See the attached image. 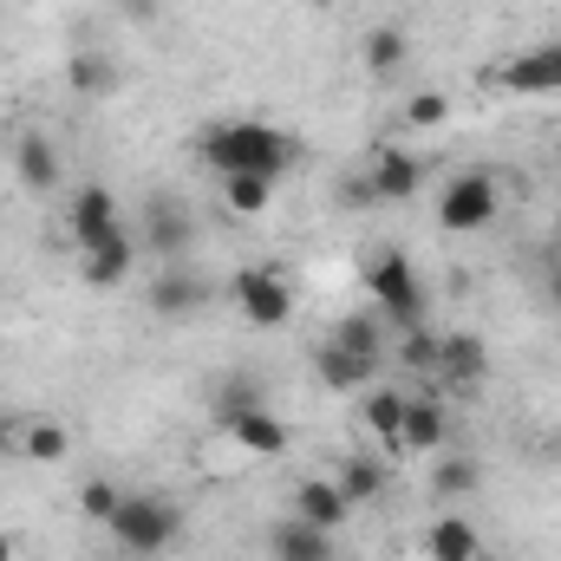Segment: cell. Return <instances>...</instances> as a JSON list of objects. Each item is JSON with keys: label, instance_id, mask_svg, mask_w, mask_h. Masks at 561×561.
Returning <instances> with one entry per match:
<instances>
[{"label": "cell", "instance_id": "6da1fadb", "mask_svg": "<svg viewBox=\"0 0 561 561\" xmlns=\"http://www.w3.org/2000/svg\"><path fill=\"white\" fill-rule=\"evenodd\" d=\"M196 157L216 176H275L280 183L300 163V144L287 138L280 125H262V118H216V125H203Z\"/></svg>", "mask_w": 561, "mask_h": 561}, {"label": "cell", "instance_id": "7a4b0ae2", "mask_svg": "<svg viewBox=\"0 0 561 561\" xmlns=\"http://www.w3.org/2000/svg\"><path fill=\"white\" fill-rule=\"evenodd\" d=\"M112 542L125 549V556H163V549H176V536H183V510L176 503H163V496H150V490H125V503L112 510Z\"/></svg>", "mask_w": 561, "mask_h": 561}, {"label": "cell", "instance_id": "3957f363", "mask_svg": "<svg viewBox=\"0 0 561 561\" xmlns=\"http://www.w3.org/2000/svg\"><path fill=\"white\" fill-rule=\"evenodd\" d=\"M366 294H373V307H379L386 327H399V333L405 327H424V280H419L405 249H379L366 262Z\"/></svg>", "mask_w": 561, "mask_h": 561}, {"label": "cell", "instance_id": "277c9868", "mask_svg": "<svg viewBox=\"0 0 561 561\" xmlns=\"http://www.w3.org/2000/svg\"><path fill=\"white\" fill-rule=\"evenodd\" d=\"M496 209H503L496 176H490V170H463V176H450L444 196H437V229H444V236H470V229H490Z\"/></svg>", "mask_w": 561, "mask_h": 561}, {"label": "cell", "instance_id": "5b68a950", "mask_svg": "<svg viewBox=\"0 0 561 561\" xmlns=\"http://www.w3.org/2000/svg\"><path fill=\"white\" fill-rule=\"evenodd\" d=\"M229 300H236V313H242L249 327H287V320H294V287H287V275L268 268V262L236 268V275H229Z\"/></svg>", "mask_w": 561, "mask_h": 561}, {"label": "cell", "instance_id": "8992f818", "mask_svg": "<svg viewBox=\"0 0 561 561\" xmlns=\"http://www.w3.org/2000/svg\"><path fill=\"white\" fill-rule=\"evenodd\" d=\"M483 79H496V85L516 92V99H556L561 92V39L523 46V53L503 59V66H483Z\"/></svg>", "mask_w": 561, "mask_h": 561}, {"label": "cell", "instance_id": "52a82bcc", "mask_svg": "<svg viewBox=\"0 0 561 561\" xmlns=\"http://www.w3.org/2000/svg\"><path fill=\"white\" fill-rule=\"evenodd\" d=\"M66 236H72V249H79V255H85V249H99V242H112V236H125L118 196H112L105 183L72 190V203H66Z\"/></svg>", "mask_w": 561, "mask_h": 561}, {"label": "cell", "instance_id": "ba28073f", "mask_svg": "<svg viewBox=\"0 0 561 561\" xmlns=\"http://www.w3.org/2000/svg\"><path fill=\"white\" fill-rule=\"evenodd\" d=\"M490 379V346L477 333H437V366H431V386L437 392H477Z\"/></svg>", "mask_w": 561, "mask_h": 561}, {"label": "cell", "instance_id": "9c48e42d", "mask_svg": "<svg viewBox=\"0 0 561 561\" xmlns=\"http://www.w3.org/2000/svg\"><path fill=\"white\" fill-rule=\"evenodd\" d=\"M222 437H229L236 450H249V457H280V450L294 444V431H287V419H280V412H268V405L229 412V419H222Z\"/></svg>", "mask_w": 561, "mask_h": 561}, {"label": "cell", "instance_id": "30bf717a", "mask_svg": "<svg viewBox=\"0 0 561 561\" xmlns=\"http://www.w3.org/2000/svg\"><path fill=\"white\" fill-rule=\"evenodd\" d=\"M424 561H490L483 549V529L470 523V516H457V510H444V516H431L424 523Z\"/></svg>", "mask_w": 561, "mask_h": 561}, {"label": "cell", "instance_id": "8fae6325", "mask_svg": "<svg viewBox=\"0 0 561 561\" xmlns=\"http://www.w3.org/2000/svg\"><path fill=\"white\" fill-rule=\"evenodd\" d=\"M419 183H424V163L412 157V150H399V144L373 150V163H366V196L405 203V196H419Z\"/></svg>", "mask_w": 561, "mask_h": 561}, {"label": "cell", "instance_id": "7c38bea8", "mask_svg": "<svg viewBox=\"0 0 561 561\" xmlns=\"http://www.w3.org/2000/svg\"><path fill=\"white\" fill-rule=\"evenodd\" d=\"M294 516L313 523V529H327V536H340L353 523V503H346V490L333 477H300L294 483Z\"/></svg>", "mask_w": 561, "mask_h": 561}, {"label": "cell", "instance_id": "4fadbf2b", "mask_svg": "<svg viewBox=\"0 0 561 561\" xmlns=\"http://www.w3.org/2000/svg\"><path fill=\"white\" fill-rule=\"evenodd\" d=\"M131 268H138V242H131V229L79 255V280H85V287H99V294H105V287H125Z\"/></svg>", "mask_w": 561, "mask_h": 561}, {"label": "cell", "instance_id": "5bb4252c", "mask_svg": "<svg viewBox=\"0 0 561 561\" xmlns=\"http://www.w3.org/2000/svg\"><path fill=\"white\" fill-rule=\"evenodd\" d=\"M313 366H320V379H327L333 392H359V386H373V379L386 373L379 353H353V346H333V340L313 353Z\"/></svg>", "mask_w": 561, "mask_h": 561}, {"label": "cell", "instance_id": "9a60e30c", "mask_svg": "<svg viewBox=\"0 0 561 561\" xmlns=\"http://www.w3.org/2000/svg\"><path fill=\"white\" fill-rule=\"evenodd\" d=\"M13 450L26 463H66L72 457V431L59 419H20L13 424Z\"/></svg>", "mask_w": 561, "mask_h": 561}, {"label": "cell", "instance_id": "2e32d148", "mask_svg": "<svg viewBox=\"0 0 561 561\" xmlns=\"http://www.w3.org/2000/svg\"><path fill=\"white\" fill-rule=\"evenodd\" d=\"M450 444V412H444V399H412L405 405V431H399V450H444Z\"/></svg>", "mask_w": 561, "mask_h": 561}, {"label": "cell", "instance_id": "e0dca14e", "mask_svg": "<svg viewBox=\"0 0 561 561\" xmlns=\"http://www.w3.org/2000/svg\"><path fill=\"white\" fill-rule=\"evenodd\" d=\"M268 556L275 561H333V536L313 529V523H300V516H287V523L268 529Z\"/></svg>", "mask_w": 561, "mask_h": 561}, {"label": "cell", "instance_id": "ac0fdd59", "mask_svg": "<svg viewBox=\"0 0 561 561\" xmlns=\"http://www.w3.org/2000/svg\"><path fill=\"white\" fill-rule=\"evenodd\" d=\"M13 176H20L33 196H46V190L59 183V150L39 138V131H20V138H13Z\"/></svg>", "mask_w": 561, "mask_h": 561}, {"label": "cell", "instance_id": "d6986e66", "mask_svg": "<svg viewBox=\"0 0 561 561\" xmlns=\"http://www.w3.org/2000/svg\"><path fill=\"white\" fill-rule=\"evenodd\" d=\"M405 405H412V392H399V386H373V392H366V405H359V424H366L373 437H386V444L399 450V431H405Z\"/></svg>", "mask_w": 561, "mask_h": 561}, {"label": "cell", "instance_id": "ffe728a7", "mask_svg": "<svg viewBox=\"0 0 561 561\" xmlns=\"http://www.w3.org/2000/svg\"><path fill=\"white\" fill-rule=\"evenodd\" d=\"M196 307H203V280L196 275L163 268V275L150 280V313H163V320H190Z\"/></svg>", "mask_w": 561, "mask_h": 561}, {"label": "cell", "instance_id": "44dd1931", "mask_svg": "<svg viewBox=\"0 0 561 561\" xmlns=\"http://www.w3.org/2000/svg\"><path fill=\"white\" fill-rule=\"evenodd\" d=\"M405 59H412V39H405L399 26H373V33L359 39V66H366V72H379V79H386V72H399Z\"/></svg>", "mask_w": 561, "mask_h": 561}, {"label": "cell", "instance_id": "7402d4cb", "mask_svg": "<svg viewBox=\"0 0 561 561\" xmlns=\"http://www.w3.org/2000/svg\"><path fill=\"white\" fill-rule=\"evenodd\" d=\"M275 176H222V209L229 216H268V203H275Z\"/></svg>", "mask_w": 561, "mask_h": 561}, {"label": "cell", "instance_id": "603a6c76", "mask_svg": "<svg viewBox=\"0 0 561 561\" xmlns=\"http://www.w3.org/2000/svg\"><path fill=\"white\" fill-rule=\"evenodd\" d=\"M333 483H340V490H346V503L359 510V503H373V496L386 490V463H379V457H346V463L333 470Z\"/></svg>", "mask_w": 561, "mask_h": 561}, {"label": "cell", "instance_id": "cb8c5ba5", "mask_svg": "<svg viewBox=\"0 0 561 561\" xmlns=\"http://www.w3.org/2000/svg\"><path fill=\"white\" fill-rule=\"evenodd\" d=\"M477 457H457V450H437L431 457V496H470L477 490Z\"/></svg>", "mask_w": 561, "mask_h": 561}, {"label": "cell", "instance_id": "d4e9b609", "mask_svg": "<svg viewBox=\"0 0 561 561\" xmlns=\"http://www.w3.org/2000/svg\"><path fill=\"white\" fill-rule=\"evenodd\" d=\"M327 340H333V346H353V353H379V359H386V320H379V313H353V320H340Z\"/></svg>", "mask_w": 561, "mask_h": 561}, {"label": "cell", "instance_id": "484cf974", "mask_svg": "<svg viewBox=\"0 0 561 561\" xmlns=\"http://www.w3.org/2000/svg\"><path fill=\"white\" fill-rule=\"evenodd\" d=\"M66 85H72L79 99H99V92H112V66H105L99 53H72V59H66Z\"/></svg>", "mask_w": 561, "mask_h": 561}, {"label": "cell", "instance_id": "4316f807", "mask_svg": "<svg viewBox=\"0 0 561 561\" xmlns=\"http://www.w3.org/2000/svg\"><path fill=\"white\" fill-rule=\"evenodd\" d=\"M118 503H125V490H118L112 477H85V483H79V510H85L92 523H112Z\"/></svg>", "mask_w": 561, "mask_h": 561}, {"label": "cell", "instance_id": "83f0119b", "mask_svg": "<svg viewBox=\"0 0 561 561\" xmlns=\"http://www.w3.org/2000/svg\"><path fill=\"white\" fill-rule=\"evenodd\" d=\"M405 125H412V131L450 125V99H444V92H412V99H405Z\"/></svg>", "mask_w": 561, "mask_h": 561}, {"label": "cell", "instance_id": "f1b7e54d", "mask_svg": "<svg viewBox=\"0 0 561 561\" xmlns=\"http://www.w3.org/2000/svg\"><path fill=\"white\" fill-rule=\"evenodd\" d=\"M399 359L431 379V366H437V327H405V340H399Z\"/></svg>", "mask_w": 561, "mask_h": 561}, {"label": "cell", "instance_id": "f546056e", "mask_svg": "<svg viewBox=\"0 0 561 561\" xmlns=\"http://www.w3.org/2000/svg\"><path fill=\"white\" fill-rule=\"evenodd\" d=\"M249 405H262V386H255V379H222V392H216V424L229 419V412H249Z\"/></svg>", "mask_w": 561, "mask_h": 561}, {"label": "cell", "instance_id": "4dcf8cb0", "mask_svg": "<svg viewBox=\"0 0 561 561\" xmlns=\"http://www.w3.org/2000/svg\"><path fill=\"white\" fill-rule=\"evenodd\" d=\"M0 561H20V536L13 529H0Z\"/></svg>", "mask_w": 561, "mask_h": 561}, {"label": "cell", "instance_id": "1f68e13d", "mask_svg": "<svg viewBox=\"0 0 561 561\" xmlns=\"http://www.w3.org/2000/svg\"><path fill=\"white\" fill-rule=\"evenodd\" d=\"M0 457H13V419H0Z\"/></svg>", "mask_w": 561, "mask_h": 561}, {"label": "cell", "instance_id": "d6a6232c", "mask_svg": "<svg viewBox=\"0 0 561 561\" xmlns=\"http://www.w3.org/2000/svg\"><path fill=\"white\" fill-rule=\"evenodd\" d=\"M542 287H549V300L561 307V268H549V280H542Z\"/></svg>", "mask_w": 561, "mask_h": 561}, {"label": "cell", "instance_id": "836d02e7", "mask_svg": "<svg viewBox=\"0 0 561 561\" xmlns=\"http://www.w3.org/2000/svg\"><path fill=\"white\" fill-rule=\"evenodd\" d=\"M294 7H327V0H294Z\"/></svg>", "mask_w": 561, "mask_h": 561}, {"label": "cell", "instance_id": "e575fe53", "mask_svg": "<svg viewBox=\"0 0 561 561\" xmlns=\"http://www.w3.org/2000/svg\"><path fill=\"white\" fill-rule=\"evenodd\" d=\"M556 249H561V222H556Z\"/></svg>", "mask_w": 561, "mask_h": 561}]
</instances>
